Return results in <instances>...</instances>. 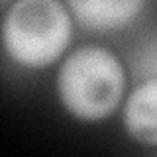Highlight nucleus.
I'll return each instance as SVG.
<instances>
[{"mask_svg": "<svg viewBox=\"0 0 157 157\" xmlns=\"http://www.w3.org/2000/svg\"><path fill=\"white\" fill-rule=\"evenodd\" d=\"M55 88L73 118L100 122L120 106L126 92V71L110 49L82 45L61 63Z\"/></svg>", "mask_w": 157, "mask_h": 157, "instance_id": "obj_1", "label": "nucleus"}, {"mask_svg": "<svg viewBox=\"0 0 157 157\" xmlns=\"http://www.w3.org/2000/svg\"><path fill=\"white\" fill-rule=\"evenodd\" d=\"M124 128L137 144L157 147V77L140 82L124 104Z\"/></svg>", "mask_w": 157, "mask_h": 157, "instance_id": "obj_4", "label": "nucleus"}, {"mask_svg": "<svg viewBox=\"0 0 157 157\" xmlns=\"http://www.w3.org/2000/svg\"><path fill=\"white\" fill-rule=\"evenodd\" d=\"M73 14L59 0H16L2 22L6 55L24 69H45L67 51Z\"/></svg>", "mask_w": 157, "mask_h": 157, "instance_id": "obj_2", "label": "nucleus"}, {"mask_svg": "<svg viewBox=\"0 0 157 157\" xmlns=\"http://www.w3.org/2000/svg\"><path fill=\"white\" fill-rule=\"evenodd\" d=\"M145 0H67L75 22L90 32L106 33L130 26Z\"/></svg>", "mask_w": 157, "mask_h": 157, "instance_id": "obj_3", "label": "nucleus"}]
</instances>
